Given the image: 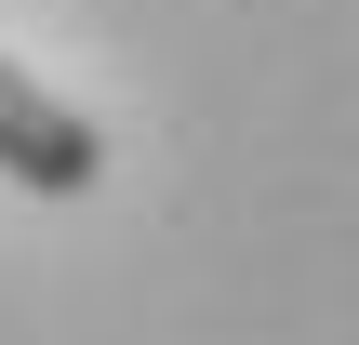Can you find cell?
<instances>
[{
  "label": "cell",
  "mask_w": 359,
  "mask_h": 345,
  "mask_svg": "<svg viewBox=\"0 0 359 345\" xmlns=\"http://www.w3.org/2000/svg\"><path fill=\"white\" fill-rule=\"evenodd\" d=\"M0 173H13V186H40V199H80V186L107 173L93 120H80V106H53L13 53H0Z\"/></svg>",
  "instance_id": "1"
}]
</instances>
